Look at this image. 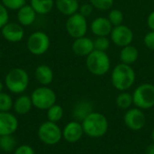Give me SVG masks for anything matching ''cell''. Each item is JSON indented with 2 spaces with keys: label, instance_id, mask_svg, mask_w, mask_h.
Returning a JSON list of instances; mask_svg holds the SVG:
<instances>
[{
  "label": "cell",
  "instance_id": "52a82bcc",
  "mask_svg": "<svg viewBox=\"0 0 154 154\" xmlns=\"http://www.w3.org/2000/svg\"><path fill=\"white\" fill-rule=\"evenodd\" d=\"M134 105L142 110L151 109L154 106V85L143 83L138 86L133 93Z\"/></svg>",
  "mask_w": 154,
  "mask_h": 154
},
{
  "label": "cell",
  "instance_id": "b9f144b4",
  "mask_svg": "<svg viewBox=\"0 0 154 154\" xmlns=\"http://www.w3.org/2000/svg\"><path fill=\"white\" fill-rule=\"evenodd\" d=\"M27 1H30V0H26V2H27Z\"/></svg>",
  "mask_w": 154,
  "mask_h": 154
},
{
  "label": "cell",
  "instance_id": "4fadbf2b",
  "mask_svg": "<svg viewBox=\"0 0 154 154\" xmlns=\"http://www.w3.org/2000/svg\"><path fill=\"white\" fill-rule=\"evenodd\" d=\"M81 122L74 120L69 122L62 129V138L69 143H76L84 135Z\"/></svg>",
  "mask_w": 154,
  "mask_h": 154
},
{
  "label": "cell",
  "instance_id": "3957f363",
  "mask_svg": "<svg viewBox=\"0 0 154 154\" xmlns=\"http://www.w3.org/2000/svg\"><path fill=\"white\" fill-rule=\"evenodd\" d=\"M4 83L10 93L19 96L27 90L30 83V77L24 69L14 68L6 73Z\"/></svg>",
  "mask_w": 154,
  "mask_h": 154
},
{
  "label": "cell",
  "instance_id": "6da1fadb",
  "mask_svg": "<svg viewBox=\"0 0 154 154\" xmlns=\"http://www.w3.org/2000/svg\"><path fill=\"white\" fill-rule=\"evenodd\" d=\"M84 134L91 138L103 137L108 131V120L99 112H91L82 121Z\"/></svg>",
  "mask_w": 154,
  "mask_h": 154
},
{
  "label": "cell",
  "instance_id": "83f0119b",
  "mask_svg": "<svg viewBox=\"0 0 154 154\" xmlns=\"http://www.w3.org/2000/svg\"><path fill=\"white\" fill-rule=\"evenodd\" d=\"M108 20L113 26H118L123 24L124 22V14L119 9H112L108 14Z\"/></svg>",
  "mask_w": 154,
  "mask_h": 154
},
{
  "label": "cell",
  "instance_id": "9a60e30c",
  "mask_svg": "<svg viewBox=\"0 0 154 154\" xmlns=\"http://www.w3.org/2000/svg\"><path fill=\"white\" fill-rule=\"evenodd\" d=\"M71 50L74 54L80 57H87L94 50V42L92 39L83 36L74 39L71 44Z\"/></svg>",
  "mask_w": 154,
  "mask_h": 154
},
{
  "label": "cell",
  "instance_id": "ffe728a7",
  "mask_svg": "<svg viewBox=\"0 0 154 154\" xmlns=\"http://www.w3.org/2000/svg\"><path fill=\"white\" fill-rule=\"evenodd\" d=\"M79 0H55V7L57 10L66 16H70L79 12Z\"/></svg>",
  "mask_w": 154,
  "mask_h": 154
},
{
  "label": "cell",
  "instance_id": "9c48e42d",
  "mask_svg": "<svg viewBox=\"0 0 154 154\" xmlns=\"http://www.w3.org/2000/svg\"><path fill=\"white\" fill-rule=\"evenodd\" d=\"M65 27L68 34L73 39L83 37L88 32L87 18L78 12L68 17Z\"/></svg>",
  "mask_w": 154,
  "mask_h": 154
},
{
  "label": "cell",
  "instance_id": "f546056e",
  "mask_svg": "<svg viewBox=\"0 0 154 154\" xmlns=\"http://www.w3.org/2000/svg\"><path fill=\"white\" fill-rule=\"evenodd\" d=\"M89 3L99 11H107L112 8L114 0H89Z\"/></svg>",
  "mask_w": 154,
  "mask_h": 154
},
{
  "label": "cell",
  "instance_id": "277c9868",
  "mask_svg": "<svg viewBox=\"0 0 154 154\" xmlns=\"http://www.w3.org/2000/svg\"><path fill=\"white\" fill-rule=\"evenodd\" d=\"M86 67L92 75L104 76L110 70V58L106 51L94 50L86 57Z\"/></svg>",
  "mask_w": 154,
  "mask_h": 154
},
{
  "label": "cell",
  "instance_id": "e0dca14e",
  "mask_svg": "<svg viewBox=\"0 0 154 154\" xmlns=\"http://www.w3.org/2000/svg\"><path fill=\"white\" fill-rule=\"evenodd\" d=\"M37 14L30 4H25L19 10H17L16 19L17 23L22 26H30L34 23Z\"/></svg>",
  "mask_w": 154,
  "mask_h": 154
},
{
  "label": "cell",
  "instance_id": "603a6c76",
  "mask_svg": "<svg viewBox=\"0 0 154 154\" xmlns=\"http://www.w3.org/2000/svg\"><path fill=\"white\" fill-rule=\"evenodd\" d=\"M29 4L37 14L45 15L55 6V0H30Z\"/></svg>",
  "mask_w": 154,
  "mask_h": 154
},
{
  "label": "cell",
  "instance_id": "d6986e66",
  "mask_svg": "<svg viewBox=\"0 0 154 154\" xmlns=\"http://www.w3.org/2000/svg\"><path fill=\"white\" fill-rule=\"evenodd\" d=\"M33 107L32 102L31 99V96L28 95H19L14 100V106L13 109L14 113L18 116H25Z\"/></svg>",
  "mask_w": 154,
  "mask_h": 154
},
{
  "label": "cell",
  "instance_id": "836d02e7",
  "mask_svg": "<svg viewBox=\"0 0 154 154\" xmlns=\"http://www.w3.org/2000/svg\"><path fill=\"white\" fill-rule=\"evenodd\" d=\"M93 5L90 4V3H86V4H83L81 5H79V13L80 14H82L84 17H88L91 15V14L93 13Z\"/></svg>",
  "mask_w": 154,
  "mask_h": 154
},
{
  "label": "cell",
  "instance_id": "60d3db41",
  "mask_svg": "<svg viewBox=\"0 0 154 154\" xmlns=\"http://www.w3.org/2000/svg\"><path fill=\"white\" fill-rule=\"evenodd\" d=\"M0 36H1V28H0Z\"/></svg>",
  "mask_w": 154,
  "mask_h": 154
},
{
  "label": "cell",
  "instance_id": "7c38bea8",
  "mask_svg": "<svg viewBox=\"0 0 154 154\" xmlns=\"http://www.w3.org/2000/svg\"><path fill=\"white\" fill-rule=\"evenodd\" d=\"M24 30L18 23L8 22L1 28V36L7 42L15 43L21 42L24 38Z\"/></svg>",
  "mask_w": 154,
  "mask_h": 154
},
{
  "label": "cell",
  "instance_id": "74e56055",
  "mask_svg": "<svg viewBox=\"0 0 154 154\" xmlns=\"http://www.w3.org/2000/svg\"><path fill=\"white\" fill-rule=\"evenodd\" d=\"M5 88V83H4V82H2V81H0V93L4 91V88Z\"/></svg>",
  "mask_w": 154,
  "mask_h": 154
},
{
  "label": "cell",
  "instance_id": "cb8c5ba5",
  "mask_svg": "<svg viewBox=\"0 0 154 154\" xmlns=\"http://www.w3.org/2000/svg\"><path fill=\"white\" fill-rule=\"evenodd\" d=\"M116 104L120 109L128 110L134 105L133 95L126 91L121 92L116 98Z\"/></svg>",
  "mask_w": 154,
  "mask_h": 154
},
{
  "label": "cell",
  "instance_id": "d6a6232c",
  "mask_svg": "<svg viewBox=\"0 0 154 154\" xmlns=\"http://www.w3.org/2000/svg\"><path fill=\"white\" fill-rule=\"evenodd\" d=\"M9 22V13L6 7H5L0 2V28L5 25Z\"/></svg>",
  "mask_w": 154,
  "mask_h": 154
},
{
  "label": "cell",
  "instance_id": "e575fe53",
  "mask_svg": "<svg viewBox=\"0 0 154 154\" xmlns=\"http://www.w3.org/2000/svg\"><path fill=\"white\" fill-rule=\"evenodd\" d=\"M143 43L148 49L154 51V31H151L144 35Z\"/></svg>",
  "mask_w": 154,
  "mask_h": 154
},
{
  "label": "cell",
  "instance_id": "484cf974",
  "mask_svg": "<svg viewBox=\"0 0 154 154\" xmlns=\"http://www.w3.org/2000/svg\"><path fill=\"white\" fill-rule=\"evenodd\" d=\"M16 147V139L14 134L0 136V150L5 152H12Z\"/></svg>",
  "mask_w": 154,
  "mask_h": 154
},
{
  "label": "cell",
  "instance_id": "5b68a950",
  "mask_svg": "<svg viewBox=\"0 0 154 154\" xmlns=\"http://www.w3.org/2000/svg\"><path fill=\"white\" fill-rule=\"evenodd\" d=\"M33 107L39 110H48L56 104L57 95L55 91L48 86H41L33 89L31 94Z\"/></svg>",
  "mask_w": 154,
  "mask_h": 154
},
{
  "label": "cell",
  "instance_id": "d4e9b609",
  "mask_svg": "<svg viewBox=\"0 0 154 154\" xmlns=\"http://www.w3.org/2000/svg\"><path fill=\"white\" fill-rule=\"evenodd\" d=\"M64 116V110L61 106L55 104L52 106H51L48 110H46V116L48 121L53 122V123H59Z\"/></svg>",
  "mask_w": 154,
  "mask_h": 154
},
{
  "label": "cell",
  "instance_id": "7a4b0ae2",
  "mask_svg": "<svg viewBox=\"0 0 154 154\" xmlns=\"http://www.w3.org/2000/svg\"><path fill=\"white\" fill-rule=\"evenodd\" d=\"M135 71L131 65L119 63L115 66L111 73V82L120 92L130 89L135 82Z\"/></svg>",
  "mask_w": 154,
  "mask_h": 154
},
{
  "label": "cell",
  "instance_id": "ab89813d",
  "mask_svg": "<svg viewBox=\"0 0 154 154\" xmlns=\"http://www.w3.org/2000/svg\"><path fill=\"white\" fill-rule=\"evenodd\" d=\"M1 58H2V52H1V50H0V60H1Z\"/></svg>",
  "mask_w": 154,
  "mask_h": 154
},
{
  "label": "cell",
  "instance_id": "30bf717a",
  "mask_svg": "<svg viewBox=\"0 0 154 154\" xmlns=\"http://www.w3.org/2000/svg\"><path fill=\"white\" fill-rule=\"evenodd\" d=\"M124 122L127 128L132 131H140L146 125V116L138 107L129 108L124 116Z\"/></svg>",
  "mask_w": 154,
  "mask_h": 154
},
{
  "label": "cell",
  "instance_id": "44dd1931",
  "mask_svg": "<svg viewBox=\"0 0 154 154\" xmlns=\"http://www.w3.org/2000/svg\"><path fill=\"white\" fill-rule=\"evenodd\" d=\"M119 57H120V60L122 63H125L127 65H132L138 60L139 51L135 46L130 44V45H127V46L122 48Z\"/></svg>",
  "mask_w": 154,
  "mask_h": 154
},
{
  "label": "cell",
  "instance_id": "4316f807",
  "mask_svg": "<svg viewBox=\"0 0 154 154\" xmlns=\"http://www.w3.org/2000/svg\"><path fill=\"white\" fill-rule=\"evenodd\" d=\"M14 99L12 96L6 92L0 93V112H9L13 109Z\"/></svg>",
  "mask_w": 154,
  "mask_h": 154
},
{
  "label": "cell",
  "instance_id": "f1b7e54d",
  "mask_svg": "<svg viewBox=\"0 0 154 154\" xmlns=\"http://www.w3.org/2000/svg\"><path fill=\"white\" fill-rule=\"evenodd\" d=\"M94 48L97 51H106L110 47V40L107 36H97L94 41Z\"/></svg>",
  "mask_w": 154,
  "mask_h": 154
},
{
  "label": "cell",
  "instance_id": "ba28073f",
  "mask_svg": "<svg viewBox=\"0 0 154 154\" xmlns=\"http://www.w3.org/2000/svg\"><path fill=\"white\" fill-rule=\"evenodd\" d=\"M51 46V39L48 34L42 31L32 32L27 39L26 48L28 51L35 56L45 54Z\"/></svg>",
  "mask_w": 154,
  "mask_h": 154
},
{
  "label": "cell",
  "instance_id": "f35d334b",
  "mask_svg": "<svg viewBox=\"0 0 154 154\" xmlns=\"http://www.w3.org/2000/svg\"><path fill=\"white\" fill-rule=\"evenodd\" d=\"M151 136H152V143H154V128H153V129H152V131Z\"/></svg>",
  "mask_w": 154,
  "mask_h": 154
},
{
  "label": "cell",
  "instance_id": "2e32d148",
  "mask_svg": "<svg viewBox=\"0 0 154 154\" xmlns=\"http://www.w3.org/2000/svg\"><path fill=\"white\" fill-rule=\"evenodd\" d=\"M113 25L108 20L107 17H97L94 19L90 24V29L93 34L97 36H109L112 30Z\"/></svg>",
  "mask_w": 154,
  "mask_h": 154
},
{
  "label": "cell",
  "instance_id": "ac0fdd59",
  "mask_svg": "<svg viewBox=\"0 0 154 154\" xmlns=\"http://www.w3.org/2000/svg\"><path fill=\"white\" fill-rule=\"evenodd\" d=\"M34 77L41 86H49L53 81L54 73L50 66L46 64H41L36 67L34 70Z\"/></svg>",
  "mask_w": 154,
  "mask_h": 154
},
{
  "label": "cell",
  "instance_id": "7402d4cb",
  "mask_svg": "<svg viewBox=\"0 0 154 154\" xmlns=\"http://www.w3.org/2000/svg\"><path fill=\"white\" fill-rule=\"evenodd\" d=\"M91 112H93V106L91 102L88 100H81L75 105L73 109V116L77 121L81 122Z\"/></svg>",
  "mask_w": 154,
  "mask_h": 154
},
{
  "label": "cell",
  "instance_id": "4dcf8cb0",
  "mask_svg": "<svg viewBox=\"0 0 154 154\" xmlns=\"http://www.w3.org/2000/svg\"><path fill=\"white\" fill-rule=\"evenodd\" d=\"M1 3L7 10L17 11L26 4V0H1Z\"/></svg>",
  "mask_w": 154,
  "mask_h": 154
},
{
  "label": "cell",
  "instance_id": "8992f818",
  "mask_svg": "<svg viewBox=\"0 0 154 154\" xmlns=\"http://www.w3.org/2000/svg\"><path fill=\"white\" fill-rule=\"evenodd\" d=\"M39 140L45 145H55L62 139V130L57 123L45 121L40 125L37 131Z\"/></svg>",
  "mask_w": 154,
  "mask_h": 154
},
{
  "label": "cell",
  "instance_id": "5bb4252c",
  "mask_svg": "<svg viewBox=\"0 0 154 154\" xmlns=\"http://www.w3.org/2000/svg\"><path fill=\"white\" fill-rule=\"evenodd\" d=\"M19 122L16 116L9 112H0V136L14 134L18 129Z\"/></svg>",
  "mask_w": 154,
  "mask_h": 154
},
{
  "label": "cell",
  "instance_id": "8fae6325",
  "mask_svg": "<svg viewBox=\"0 0 154 154\" xmlns=\"http://www.w3.org/2000/svg\"><path fill=\"white\" fill-rule=\"evenodd\" d=\"M112 42L118 47H125L132 44L134 40V32L132 29L126 25L121 24L114 26L110 33Z\"/></svg>",
  "mask_w": 154,
  "mask_h": 154
},
{
  "label": "cell",
  "instance_id": "8d00e7d4",
  "mask_svg": "<svg viewBox=\"0 0 154 154\" xmlns=\"http://www.w3.org/2000/svg\"><path fill=\"white\" fill-rule=\"evenodd\" d=\"M145 154H154V143L149 144L145 149Z\"/></svg>",
  "mask_w": 154,
  "mask_h": 154
},
{
  "label": "cell",
  "instance_id": "d590c367",
  "mask_svg": "<svg viewBox=\"0 0 154 154\" xmlns=\"http://www.w3.org/2000/svg\"><path fill=\"white\" fill-rule=\"evenodd\" d=\"M147 24L151 31H154V11H152L147 17Z\"/></svg>",
  "mask_w": 154,
  "mask_h": 154
},
{
  "label": "cell",
  "instance_id": "1f68e13d",
  "mask_svg": "<svg viewBox=\"0 0 154 154\" xmlns=\"http://www.w3.org/2000/svg\"><path fill=\"white\" fill-rule=\"evenodd\" d=\"M14 154H36L34 149L28 144H22L15 148Z\"/></svg>",
  "mask_w": 154,
  "mask_h": 154
}]
</instances>
